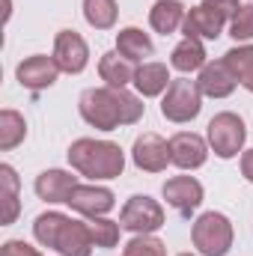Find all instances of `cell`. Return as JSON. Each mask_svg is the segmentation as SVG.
<instances>
[{"label": "cell", "instance_id": "7c38bea8", "mask_svg": "<svg viewBox=\"0 0 253 256\" xmlns=\"http://www.w3.org/2000/svg\"><path fill=\"white\" fill-rule=\"evenodd\" d=\"M57 72H60V66L54 63V57H42V54L27 57L24 63H18V68H15L18 84H21V86H27V90H33V92L54 86Z\"/></svg>", "mask_w": 253, "mask_h": 256}, {"label": "cell", "instance_id": "7a4b0ae2", "mask_svg": "<svg viewBox=\"0 0 253 256\" xmlns=\"http://www.w3.org/2000/svg\"><path fill=\"white\" fill-rule=\"evenodd\" d=\"M33 236L39 244L54 248L57 254L63 256H90L96 242L90 232V224L84 220H72L60 212H45L36 218L33 224Z\"/></svg>", "mask_w": 253, "mask_h": 256}, {"label": "cell", "instance_id": "5b68a950", "mask_svg": "<svg viewBox=\"0 0 253 256\" xmlns=\"http://www.w3.org/2000/svg\"><path fill=\"white\" fill-rule=\"evenodd\" d=\"M200 110H202V92H200L196 80H188V78L170 80L167 96L161 102L164 120H170V122H190V120L200 116Z\"/></svg>", "mask_w": 253, "mask_h": 256}, {"label": "cell", "instance_id": "4dcf8cb0", "mask_svg": "<svg viewBox=\"0 0 253 256\" xmlns=\"http://www.w3.org/2000/svg\"><path fill=\"white\" fill-rule=\"evenodd\" d=\"M242 176L253 185V149H248V152L242 155Z\"/></svg>", "mask_w": 253, "mask_h": 256}, {"label": "cell", "instance_id": "484cf974", "mask_svg": "<svg viewBox=\"0 0 253 256\" xmlns=\"http://www.w3.org/2000/svg\"><path fill=\"white\" fill-rule=\"evenodd\" d=\"M120 224L108 220V218H90V232H92V242L96 248H116L120 242Z\"/></svg>", "mask_w": 253, "mask_h": 256}, {"label": "cell", "instance_id": "7402d4cb", "mask_svg": "<svg viewBox=\"0 0 253 256\" xmlns=\"http://www.w3.org/2000/svg\"><path fill=\"white\" fill-rule=\"evenodd\" d=\"M170 63L173 68H179V72H196V68H202L206 66V48H202V42L200 39H182L176 48H173V57H170Z\"/></svg>", "mask_w": 253, "mask_h": 256}, {"label": "cell", "instance_id": "603a6c76", "mask_svg": "<svg viewBox=\"0 0 253 256\" xmlns=\"http://www.w3.org/2000/svg\"><path fill=\"white\" fill-rule=\"evenodd\" d=\"M224 63L230 66V72L236 74V80L253 92V45H238L232 51L224 54Z\"/></svg>", "mask_w": 253, "mask_h": 256}, {"label": "cell", "instance_id": "6da1fadb", "mask_svg": "<svg viewBox=\"0 0 253 256\" xmlns=\"http://www.w3.org/2000/svg\"><path fill=\"white\" fill-rule=\"evenodd\" d=\"M80 116L92 128L114 131L120 126H131L143 116V102L116 86H92L80 96Z\"/></svg>", "mask_w": 253, "mask_h": 256}, {"label": "cell", "instance_id": "3957f363", "mask_svg": "<svg viewBox=\"0 0 253 256\" xmlns=\"http://www.w3.org/2000/svg\"><path fill=\"white\" fill-rule=\"evenodd\" d=\"M68 164L90 179H116L126 170V155L120 143L80 137L68 146Z\"/></svg>", "mask_w": 253, "mask_h": 256}, {"label": "cell", "instance_id": "4316f807", "mask_svg": "<svg viewBox=\"0 0 253 256\" xmlns=\"http://www.w3.org/2000/svg\"><path fill=\"white\" fill-rule=\"evenodd\" d=\"M126 256H167V248L155 236H134L126 244Z\"/></svg>", "mask_w": 253, "mask_h": 256}, {"label": "cell", "instance_id": "4fadbf2b", "mask_svg": "<svg viewBox=\"0 0 253 256\" xmlns=\"http://www.w3.org/2000/svg\"><path fill=\"white\" fill-rule=\"evenodd\" d=\"M164 200L179 212V214H190L200 208L202 202V185L194 176H173L164 182Z\"/></svg>", "mask_w": 253, "mask_h": 256}, {"label": "cell", "instance_id": "30bf717a", "mask_svg": "<svg viewBox=\"0 0 253 256\" xmlns=\"http://www.w3.org/2000/svg\"><path fill=\"white\" fill-rule=\"evenodd\" d=\"M226 21H230V18L220 15V12L206 0V3L194 6L188 15H185L182 30H185L188 39H218V36L224 33V24H226Z\"/></svg>", "mask_w": 253, "mask_h": 256}, {"label": "cell", "instance_id": "8fae6325", "mask_svg": "<svg viewBox=\"0 0 253 256\" xmlns=\"http://www.w3.org/2000/svg\"><path fill=\"white\" fill-rule=\"evenodd\" d=\"M170 158H173V164L182 167V170H196V167L206 164L208 146H206V140H202L200 134H194V131H179V134L170 137Z\"/></svg>", "mask_w": 253, "mask_h": 256}, {"label": "cell", "instance_id": "277c9868", "mask_svg": "<svg viewBox=\"0 0 253 256\" xmlns=\"http://www.w3.org/2000/svg\"><path fill=\"white\" fill-rule=\"evenodd\" d=\"M190 238H194V248L202 256H226L232 248V224L220 212H206L196 218Z\"/></svg>", "mask_w": 253, "mask_h": 256}, {"label": "cell", "instance_id": "e0dca14e", "mask_svg": "<svg viewBox=\"0 0 253 256\" xmlns=\"http://www.w3.org/2000/svg\"><path fill=\"white\" fill-rule=\"evenodd\" d=\"M98 74H102V80H108V86L126 90L128 84H134L137 68H134V63L126 60L120 51H108V54H102V60H98Z\"/></svg>", "mask_w": 253, "mask_h": 256}, {"label": "cell", "instance_id": "9a60e30c", "mask_svg": "<svg viewBox=\"0 0 253 256\" xmlns=\"http://www.w3.org/2000/svg\"><path fill=\"white\" fill-rule=\"evenodd\" d=\"M236 74L230 72V66L224 60H214V63H206L200 68V78H196V86L202 96L208 98H226L232 90H236Z\"/></svg>", "mask_w": 253, "mask_h": 256}, {"label": "cell", "instance_id": "d6986e66", "mask_svg": "<svg viewBox=\"0 0 253 256\" xmlns=\"http://www.w3.org/2000/svg\"><path fill=\"white\" fill-rule=\"evenodd\" d=\"M134 86L140 96L152 98V96H161L167 86H170V72L164 63H143L134 74Z\"/></svg>", "mask_w": 253, "mask_h": 256}, {"label": "cell", "instance_id": "8992f818", "mask_svg": "<svg viewBox=\"0 0 253 256\" xmlns=\"http://www.w3.org/2000/svg\"><path fill=\"white\" fill-rule=\"evenodd\" d=\"M120 226L134 232V236H152L155 230L164 226V208L158 200L146 196V194H137L131 196L122 212H120Z\"/></svg>", "mask_w": 253, "mask_h": 256}, {"label": "cell", "instance_id": "1f68e13d", "mask_svg": "<svg viewBox=\"0 0 253 256\" xmlns=\"http://www.w3.org/2000/svg\"><path fill=\"white\" fill-rule=\"evenodd\" d=\"M179 256H194V254H179Z\"/></svg>", "mask_w": 253, "mask_h": 256}, {"label": "cell", "instance_id": "ba28073f", "mask_svg": "<svg viewBox=\"0 0 253 256\" xmlns=\"http://www.w3.org/2000/svg\"><path fill=\"white\" fill-rule=\"evenodd\" d=\"M131 158H134V164H137L140 170H146V173H161V170H167V164H173V158H170V143H167L161 134H155V131H146V134H140V137L134 140Z\"/></svg>", "mask_w": 253, "mask_h": 256}, {"label": "cell", "instance_id": "9c48e42d", "mask_svg": "<svg viewBox=\"0 0 253 256\" xmlns=\"http://www.w3.org/2000/svg\"><path fill=\"white\" fill-rule=\"evenodd\" d=\"M90 60V48L86 42L80 39V33L74 30H60L57 33V42H54V63L60 66V72L66 74H78L86 68Z\"/></svg>", "mask_w": 253, "mask_h": 256}, {"label": "cell", "instance_id": "f1b7e54d", "mask_svg": "<svg viewBox=\"0 0 253 256\" xmlns=\"http://www.w3.org/2000/svg\"><path fill=\"white\" fill-rule=\"evenodd\" d=\"M0 256H42L36 248H30L27 242H6L0 248Z\"/></svg>", "mask_w": 253, "mask_h": 256}, {"label": "cell", "instance_id": "2e32d148", "mask_svg": "<svg viewBox=\"0 0 253 256\" xmlns=\"http://www.w3.org/2000/svg\"><path fill=\"white\" fill-rule=\"evenodd\" d=\"M33 188L39 194V200H45V202H68V194L78 188V182L66 170H45L36 176Z\"/></svg>", "mask_w": 253, "mask_h": 256}, {"label": "cell", "instance_id": "cb8c5ba5", "mask_svg": "<svg viewBox=\"0 0 253 256\" xmlns=\"http://www.w3.org/2000/svg\"><path fill=\"white\" fill-rule=\"evenodd\" d=\"M27 137V122L15 110H0V149L9 152Z\"/></svg>", "mask_w": 253, "mask_h": 256}, {"label": "cell", "instance_id": "f546056e", "mask_svg": "<svg viewBox=\"0 0 253 256\" xmlns=\"http://www.w3.org/2000/svg\"><path fill=\"white\" fill-rule=\"evenodd\" d=\"M208 3H212L220 15H226L230 21H232V18H236V12L242 9V3H238V0H208Z\"/></svg>", "mask_w": 253, "mask_h": 256}, {"label": "cell", "instance_id": "83f0119b", "mask_svg": "<svg viewBox=\"0 0 253 256\" xmlns=\"http://www.w3.org/2000/svg\"><path fill=\"white\" fill-rule=\"evenodd\" d=\"M230 33H232L236 42L253 39V3H244V6L236 12V18H232V24H230Z\"/></svg>", "mask_w": 253, "mask_h": 256}, {"label": "cell", "instance_id": "5bb4252c", "mask_svg": "<svg viewBox=\"0 0 253 256\" xmlns=\"http://www.w3.org/2000/svg\"><path fill=\"white\" fill-rule=\"evenodd\" d=\"M68 206H72L74 212L86 214V218H102V214H108V212L116 206V200H114V191H108V188L78 185L74 191L68 194Z\"/></svg>", "mask_w": 253, "mask_h": 256}, {"label": "cell", "instance_id": "d4e9b609", "mask_svg": "<svg viewBox=\"0 0 253 256\" xmlns=\"http://www.w3.org/2000/svg\"><path fill=\"white\" fill-rule=\"evenodd\" d=\"M116 0H84V18L96 30H108L116 24Z\"/></svg>", "mask_w": 253, "mask_h": 256}, {"label": "cell", "instance_id": "ac0fdd59", "mask_svg": "<svg viewBox=\"0 0 253 256\" xmlns=\"http://www.w3.org/2000/svg\"><path fill=\"white\" fill-rule=\"evenodd\" d=\"M185 21V6L179 0H158L152 9H149V24L155 33L161 36H170L179 24Z\"/></svg>", "mask_w": 253, "mask_h": 256}, {"label": "cell", "instance_id": "ffe728a7", "mask_svg": "<svg viewBox=\"0 0 253 256\" xmlns=\"http://www.w3.org/2000/svg\"><path fill=\"white\" fill-rule=\"evenodd\" d=\"M116 51H120L126 60L137 63V60H143V57H152L155 45H152V39H149L143 30H137V27H126V30L116 33Z\"/></svg>", "mask_w": 253, "mask_h": 256}, {"label": "cell", "instance_id": "52a82bcc", "mask_svg": "<svg viewBox=\"0 0 253 256\" xmlns=\"http://www.w3.org/2000/svg\"><path fill=\"white\" fill-rule=\"evenodd\" d=\"M248 140V128L242 122V116L236 114H218L212 122H208V146L214 149L218 158H236L242 152Z\"/></svg>", "mask_w": 253, "mask_h": 256}, {"label": "cell", "instance_id": "44dd1931", "mask_svg": "<svg viewBox=\"0 0 253 256\" xmlns=\"http://www.w3.org/2000/svg\"><path fill=\"white\" fill-rule=\"evenodd\" d=\"M0 202H3L0 224L6 226V224H12L18 218V208H21V202H18V176H15V170L9 164L0 167Z\"/></svg>", "mask_w": 253, "mask_h": 256}]
</instances>
